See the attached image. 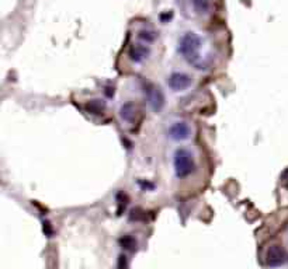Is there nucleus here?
Masks as SVG:
<instances>
[{
	"instance_id": "4",
	"label": "nucleus",
	"mask_w": 288,
	"mask_h": 269,
	"mask_svg": "<svg viewBox=\"0 0 288 269\" xmlns=\"http://www.w3.org/2000/svg\"><path fill=\"white\" fill-rule=\"evenodd\" d=\"M191 133H193V129L187 121H176L167 129V138L176 142L187 141L191 138Z\"/></svg>"
},
{
	"instance_id": "5",
	"label": "nucleus",
	"mask_w": 288,
	"mask_h": 269,
	"mask_svg": "<svg viewBox=\"0 0 288 269\" xmlns=\"http://www.w3.org/2000/svg\"><path fill=\"white\" fill-rule=\"evenodd\" d=\"M191 84H193V79L184 72H173L167 79V86L176 93L186 91L187 88H190Z\"/></svg>"
},
{
	"instance_id": "8",
	"label": "nucleus",
	"mask_w": 288,
	"mask_h": 269,
	"mask_svg": "<svg viewBox=\"0 0 288 269\" xmlns=\"http://www.w3.org/2000/svg\"><path fill=\"white\" fill-rule=\"evenodd\" d=\"M136 115V108L132 103H125L120 108V117L123 119L124 122L127 123H134Z\"/></svg>"
},
{
	"instance_id": "6",
	"label": "nucleus",
	"mask_w": 288,
	"mask_h": 269,
	"mask_svg": "<svg viewBox=\"0 0 288 269\" xmlns=\"http://www.w3.org/2000/svg\"><path fill=\"white\" fill-rule=\"evenodd\" d=\"M287 259V254L284 251V248H281L280 246H271L269 250H267V254H266V262L269 266H281L282 263L285 262Z\"/></svg>"
},
{
	"instance_id": "1",
	"label": "nucleus",
	"mask_w": 288,
	"mask_h": 269,
	"mask_svg": "<svg viewBox=\"0 0 288 269\" xmlns=\"http://www.w3.org/2000/svg\"><path fill=\"white\" fill-rule=\"evenodd\" d=\"M201 48H203V40L200 36L195 34L194 31H187L179 40L177 51L187 63L193 64L197 69H203L201 68Z\"/></svg>"
},
{
	"instance_id": "7",
	"label": "nucleus",
	"mask_w": 288,
	"mask_h": 269,
	"mask_svg": "<svg viewBox=\"0 0 288 269\" xmlns=\"http://www.w3.org/2000/svg\"><path fill=\"white\" fill-rule=\"evenodd\" d=\"M151 55V48L148 47L147 44H134L130 48V59L135 63H141L145 59L149 58Z\"/></svg>"
},
{
	"instance_id": "9",
	"label": "nucleus",
	"mask_w": 288,
	"mask_h": 269,
	"mask_svg": "<svg viewBox=\"0 0 288 269\" xmlns=\"http://www.w3.org/2000/svg\"><path fill=\"white\" fill-rule=\"evenodd\" d=\"M191 5L198 14H207L211 10V3L208 0H191Z\"/></svg>"
},
{
	"instance_id": "12",
	"label": "nucleus",
	"mask_w": 288,
	"mask_h": 269,
	"mask_svg": "<svg viewBox=\"0 0 288 269\" xmlns=\"http://www.w3.org/2000/svg\"><path fill=\"white\" fill-rule=\"evenodd\" d=\"M89 110L93 114H100L104 110V103H101L100 99H93L89 103Z\"/></svg>"
},
{
	"instance_id": "3",
	"label": "nucleus",
	"mask_w": 288,
	"mask_h": 269,
	"mask_svg": "<svg viewBox=\"0 0 288 269\" xmlns=\"http://www.w3.org/2000/svg\"><path fill=\"white\" fill-rule=\"evenodd\" d=\"M143 94L147 98L148 104L152 108L155 112H160L165 107L166 98L163 91L160 90V87L155 86L152 83H145L143 84Z\"/></svg>"
},
{
	"instance_id": "11",
	"label": "nucleus",
	"mask_w": 288,
	"mask_h": 269,
	"mask_svg": "<svg viewBox=\"0 0 288 269\" xmlns=\"http://www.w3.org/2000/svg\"><path fill=\"white\" fill-rule=\"evenodd\" d=\"M138 38L143 41L145 44H151V42L155 41V38H156V34L153 32L152 29H141L139 32H138Z\"/></svg>"
},
{
	"instance_id": "2",
	"label": "nucleus",
	"mask_w": 288,
	"mask_h": 269,
	"mask_svg": "<svg viewBox=\"0 0 288 269\" xmlns=\"http://www.w3.org/2000/svg\"><path fill=\"white\" fill-rule=\"evenodd\" d=\"M173 167H175V174L179 180H184L191 174H194L197 169L194 154L184 147L177 149L173 156Z\"/></svg>"
},
{
	"instance_id": "10",
	"label": "nucleus",
	"mask_w": 288,
	"mask_h": 269,
	"mask_svg": "<svg viewBox=\"0 0 288 269\" xmlns=\"http://www.w3.org/2000/svg\"><path fill=\"white\" fill-rule=\"evenodd\" d=\"M120 244L123 246V248L130 250V251H135L136 246H138V243H136V240L132 236H124V237H121L120 239Z\"/></svg>"
}]
</instances>
